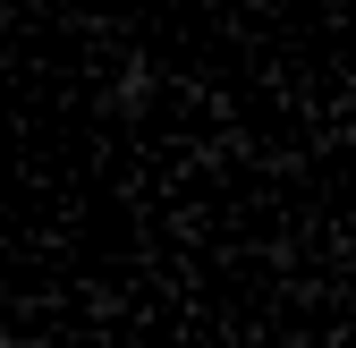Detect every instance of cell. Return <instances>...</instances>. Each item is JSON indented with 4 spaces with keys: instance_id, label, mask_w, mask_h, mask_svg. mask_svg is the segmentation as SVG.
Instances as JSON below:
<instances>
[{
    "instance_id": "6da1fadb",
    "label": "cell",
    "mask_w": 356,
    "mask_h": 348,
    "mask_svg": "<svg viewBox=\"0 0 356 348\" xmlns=\"http://www.w3.org/2000/svg\"><path fill=\"white\" fill-rule=\"evenodd\" d=\"M145 94H153V68H145V60H127L119 85H111V102H119V111H145Z\"/></svg>"
}]
</instances>
